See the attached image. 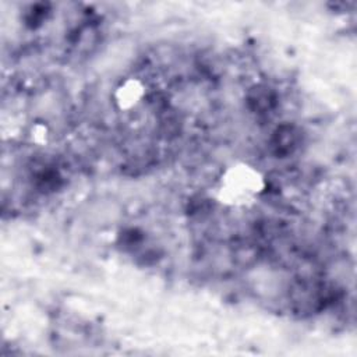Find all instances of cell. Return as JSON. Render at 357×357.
I'll return each mask as SVG.
<instances>
[{"mask_svg": "<svg viewBox=\"0 0 357 357\" xmlns=\"http://www.w3.org/2000/svg\"><path fill=\"white\" fill-rule=\"evenodd\" d=\"M266 190L264 173L248 162H234L218 176L215 197L229 208H244L257 202Z\"/></svg>", "mask_w": 357, "mask_h": 357, "instance_id": "6da1fadb", "label": "cell"}, {"mask_svg": "<svg viewBox=\"0 0 357 357\" xmlns=\"http://www.w3.org/2000/svg\"><path fill=\"white\" fill-rule=\"evenodd\" d=\"M146 98V85L141 78L127 77L121 79L113 89L112 100L120 112H131L137 109Z\"/></svg>", "mask_w": 357, "mask_h": 357, "instance_id": "7a4b0ae2", "label": "cell"}, {"mask_svg": "<svg viewBox=\"0 0 357 357\" xmlns=\"http://www.w3.org/2000/svg\"><path fill=\"white\" fill-rule=\"evenodd\" d=\"M29 137H31V141L36 145H46L47 141H49V137H50V131H49V127L42 123V121H38L35 124H32L31 130H29Z\"/></svg>", "mask_w": 357, "mask_h": 357, "instance_id": "3957f363", "label": "cell"}]
</instances>
